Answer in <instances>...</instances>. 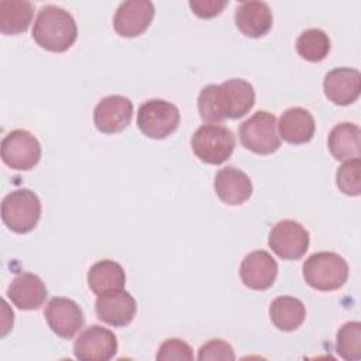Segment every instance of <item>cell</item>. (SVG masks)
Masks as SVG:
<instances>
[{
    "label": "cell",
    "instance_id": "obj_1",
    "mask_svg": "<svg viewBox=\"0 0 361 361\" xmlns=\"http://www.w3.org/2000/svg\"><path fill=\"white\" fill-rule=\"evenodd\" d=\"M254 103L252 85L240 78L220 85H207L197 96L200 118L209 124H219L226 118H241L254 107Z\"/></svg>",
    "mask_w": 361,
    "mask_h": 361
},
{
    "label": "cell",
    "instance_id": "obj_2",
    "mask_svg": "<svg viewBox=\"0 0 361 361\" xmlns=\"http://www.w3.org/2000/svg\"><path fill=\"white\" fill-rule=\"evenodd\" d=\"M32 38L49 52H65L78 38V25L69 11L59 6L47 4L37 14Z\"/></svg>",
    "mask_w": 361,
    "mask_h": 361
},
{
    "label": "cell",
    "instance_id": "obj_3",
    "mask_svg": "<svg viewBox=\"0 0 361 361\" xmlns=\"http://www.w3.org/2000/svg\"><path fill=\"white\" fill-rule=\"evenodd\" d=\"M303 278L306 283L322 292L341 288L348 278V265L345 259L330 251L312 254L303 264Z\"/></svg>",
    "mask_w": 361,
    "mask_h": 361
},
{
    "label": "cell",
    "instance_id": "obj_4",
    "mask_svg": "<svg viewBox=\"0 0 361 361\" xmlns=\"http://www.w3.org/2000/svg\"><path fill=\"white\" fill-rule=\"evenodd\" d=\"M41 217V202L31 189H16L1 202V220L8 230L25 234L35 228Z\"/></svg>",
    "mask_w": 361,
    "mask_h": 361
},
{
    "label": "cell",
    "instance_id": "obj_5",
    "mask_svg": "<svg viewBox=\"0 0 361 361\" xmlns=\"http://www.w3.org/2000/svg\"><path fill=\"white\" fill-rule=\"evenodd\" d=\"M195 155L204 164L220 165L226 162L235 147V138L230 128L219 124L200 126L190 141Z\"/></svg>",
    "mask_w": 361,
    "mask_h": 361
},
{
    "label": "cell",
    "instance_id": "obj_6",
    "mask_svg": "<svg viewBox=\"0 0 361 361\" xmlns=\"http://www.w3.org/2000/svg\"><path fill=\"white\" fill-rule=\"evenodd\" d=\"M180 123L179 109L164 99L144 102L137 111L140 131L152 140H164L173 134Z\"/></svg>",
    "mask_w": 361,
    "mask_h": 361
},
{
    "label": "cell",
    "instance_id": "obj_7",
    "mask_svg": "<svg viewBox=\"0 0 361 361\" xmlns=\"http://www.w3.org/2000/svg\"><path fill=\"white\" fill-rule=\"evenodd\" d=\"M238 135L243 147L259 155L274 154L281 147V138L276 131V117L265 110L255 111L250 118L241 123Z\"/></svg>",
    "mask_w": 361,
    "mask_h": 361
},
{
    "label": "cell",
    "instance_id": "obj_8",
    "mask_svg": "<svg viewBox=\"0 0 361 361\" xmlns=\"http://www.w3.org/2000/svg\"><path fill=\"white\" fill-rule=\"evenodd\" d=\"M1 159L16 171H30L41 159V144L27 130H13L1 140Z\"/></svg>",
    "mask_w": 361,
    "mask_h": 361
},
{
    "label": "cell",
    "instance_id": "obj_9",
    "mask_svg": "<svg viewBox=\"0 0 361 361\" xmlns=\"http://www.w3.org/2000/svg\"><path fill=\"white\" fill-rule=\"evenodd\" d=\"M309 231L295 220H281L269 231L268 245L282 259H299L309 248Z\"/></svg>",
    "mask_w": 361,
    "mask_h": 361
},
{
    "label": "cell",
    "instance_id": "obj_10",
    "mask_svg": "<svg viewBox=\"0 0 361 361\" xmlns=\"http://www.w3.org/2000/svg\"><path fill=\"white\" fill-rule=\"evenodd\" d=\"M44 316L49 329L65 340L73 338L85 324L82 307L75 300L63 296L52 298L44 310Z\"/></svg>",
    "mask_w": 361,
    "mask_h": 361
},
{
    "label": "cell",
    "instance_id": "obj_11",
    "mask_svg": "<svg viewBox=\"0 0 361 361\" xmlns=\"http://www.w3.org/2000/svg\"><path fill=\"white\" fill-rule=\"evenodd\" d=\"M117 348L116 334L97 324L83 330L73 343V354L82 361H109L116 355Z\"/></svg>",
    "mask_w": 361,
    "mask_h": 361
},
{
    "label": "cell",
    "instance_id": "obj_12",
    "mask_svg": "<svg viewBox=\"0 0 361 361\" xmlns=\"http://www.w3.org/2000/svg\"><path fill=\"white\" fill-rule=\"evenodd\" d=\"M134 113L133 103L121 94L103 97L94 107L93 123L103 134H116L123 131L131 123Z\"/></svg>",
    "mask_w": 361,
    "mask_h": 361
},
{
    "label": "cell",
    "instance_id": "obj_13",
    "mask_svg": "<svg viewBox=\"0 0 361 361\" xmlns=\"http://www.w3.org/2000/svg\"><path fill=\"white\" fill-rule=\"evenodd\" d=\"M155 16V7L149 0H128L118 6L113 27L120 37L134 38L148 30Z\"/></svg>",
    "mask_w": 361,
    "mask_h": 361
},
{
    "label": "cell",
    "instance_id": "obj_14",
    "mask_svg": "<svg viewBox=\"0 0 361 361\" xmlns=\"http://www.w3.org/2000/svg\"><path fill=\"white\" fill-rule=\"evenodd\" d=\"M94 310L97 319L103 323L113 327H126L137 313V302L126 289H118L99 295Z\"/></svg>",
    "mask_w": 361,
    "mask_h": 361
},
{
    "label": "cell",
    "instance_id": "obj_15",
    "mask_svg": "<svg viewBox=\"0 0 361 361\" xmlns=\"http://www.w3.org/2000/svg\"><path fill=\"white\" fill-rule=\"evenodd\" d=\"M324 96L337 106H348L360 97L361 73L354 68H334L323 79Z\"/></svg>",
    "mask_w": 361,
    "mask_h": 361
},
{
    "label": "cell",
    "instance_id": "obj_16",
    "mask_svg": "<svg viewBox=\"0 0 361 361\" xmlns=\"http://www.w3.org/2000/svg\"><path fill=\"white\" fill-rule=\"evenodd\" d=\"M278 275V264L274 257L257 250L244 257L240 265V278L243 283L252 290H265L271 288Z\"/></svg>",
    "mask_w": 361,
    "mask_h": 361
},
{
    "label": "cell",
    "instance_id": "obj_17",
    "mask_svg": "<svg viewBox=\"0 0 361 361\" xmlns=\"http://www.w3.org/2000/svg\"><path fill=\"white\" fill-rule=\"evenodd\" d=\"M7 296L20 310H37L44 305L48 296V289L38 275L23 272L14 276L10 282Z\"/></svg>",
    "mask_w": 361,
    "mask_h": 361
},
{
    "label": "cell",
    "instance_id": "obj_18",
    "mask_svg": "<svg viewBox=\"0 0 361 361\" xmlns=\"http://www.w3.org/2000/svg\"><path fill=\"white\" fill-rule=\"evenodd\" d=\"M214 190L219 199L228 206H238L252 195V183L245 172L235 166L219 169L214 176Z\"/></svg>",
    "mask_w": 361,
    "mask_h": 361
},
{
    "label": "cell",
    "instance_id": "obj_19",
    "mask_svg": "<svg viewBox=\"0 0 361 361\" xmlns=\"http://www.w3.org/2000/svg\"><path fill=\"white\" fill-rule=\"evenodd\" d=\"M272 11L264 1H243L235 10L237 28L250 38L264 37L272 28Z\"/></svg>",
    "mask_w": 361,
    "mask_h": 361
},
{
    "label": "cell",
    "instance_id": "obj_20",
    "mask_svg": "<svg viewBox=\"0 0 361 361\" xmlns=\"http://www.w3.org/2000/svg\"><path fill=\"white\" fill-rule=\"evenodd\" d=\"M276 126L279 137L292 145L309 142L316 130L313 116L303 107H290L285 110Z\"/></svg>",
    "mask_w": 361,
    "mask_h": 361
},
{
    "label": "cell",
    "instance_id": "obj_21",
    "mask_svg": "<svg viewBox=\"0 0 361 361\" xmlns=\"http://www.w3.org/2000/svg\"><path fill=\"white\" fill-rule=\"evenodd\" d=\"M361 130L354 123L336 124L327 138L330 154L337 161H350L360 158Z\"/></svg>",
    "mask_w": 361,
    "mask_h": 361
},
{
    "label": "cell",
    "instance_id": "obj_22",
    "mask_svg": "<svg viewBox=\"0 0 361 361\" xmlns=\"http://www.w3.org/2000/svg\"><path fill=\"white\" fill-rule=\"evenodd\" d=\"M87 285L96 296L106 292L124 289L126 286L124 268L113 259L97 261L87 271Z\"/></svg>",
    "mask_w": 361,
    "mask_h": 361
},
{
    "label": "cell",
    "instance_id": "obj_23",
    "mask_svg": "<svg viewBox=\"0 0 361 361\" xmlns=\"http://www.w3.org/2000/svg\"><path fill=\"white\" fill-rule=\"evenodd\" d=\"M34 17V4L27 0L0 1V32L17 35L30 27Z\"/></svg>",
    "mask_w": 361,
    "mask_h": 361
},
{
    "label": "cell",
    "instance_id": "obj_24",
    "mask_svg": "<svg viewBox=\"0 0 361 361\" xmlns=\"http://www.w3.org/2000/svg\"><path fill=\"white\" fill-rule=\"evenodd\" d=\"M269 317L278 330L293 331L305 322L306 309L298 298L278 296L269 306Z\"/></svg>",
    "mask_w": 361,
    "mask_h": 361
},
{
    "label": "cell",
    "instance_id": "obj_25",
    "mask_svg": "<svg viewBox=\"0 0 361 361\" xmlns=\"http://www.w3.org/2000/svg\"><path fill=\"white\" fill-rule=\"evenodd\" d=\"M296 52L309 62H320L330 52V38L319 28L305 30L296 39Z\"/></svg>",
    "mask_w": 361,
    "mask_h": 361
},
{
    "label": "cell",
    "instance_id": "obj_26",
    "mask_svg": "<svg viewBox=\"0 0 361 361\" xmlns=\"http://www.w3.org/2000/svg\"><path fill=\"white\" fill-rule=\"evenodd\" d=\"M336 350L338 355L347 361H358L361 358V323L347 322L337 331Z\"/></svg>",
    "mask_w": 361,
    "mask_h": 361
},
{
    "label": "cell",
    "instance_id": "obj_27",
    "mask_svg": "<svg viewBox=\"0 0 361 361\" xmlns=\"http://www.w3.org/2000/svg\"><path fill=\"white\" fill-rule=\"evenodd\" d=\"M360 169V158L344 161V164L336 172V185L340 189V192L348 196H358L361 193Z\"/></svg>",
    "mask_w": 361,
    "mask_h": 361
},
{
    "label": "cell",
    "instance_id": "obj_28",
    "mask_svg": "<svg viewBox=\"0 0 361 361\" xmlns=\"http://www.w3.org/2000/svg\"><path fill=\"white\" fill-rule=\"evenodd\" d=\"M157 360L159 361H171V360H185V361H190L193 360V351L192 347L180 340V338H169L165 340L158 353H157Z\"/></svg>",
    "mask_w": 361,
    "mask_h": 361
},
{
    "label": "cell",
    "instance_id": "obj_29",
    "mask_svg": "<svg viewBox=\"0 0 361 361\" xmlns=\"http://www.w3.org/2000/svg\"><path fill=\"white\" fill-rule=\"evenodd\" d=\"M235 358L233 347L224 341V340H210L200 345L197 353V360L206 361V360H221V361H233Z\"/></svg>",
    "mask_w": 361,
    "mask_h": 361
},
{
    "label": "cell",
    "instance_id": "obj_30",
    "mask_svg": "<svg viewBox=\"0 0 361 361\" xmlns=\"http://www.w3.org/2000/svg\"><path fill=\"white\" fill-rule=\"evenodd\" d=\"M227 0H190L189 7L200 18H213L219 16L224 7H227Z\"/></svg>",
    "mask_w": 361,
    "mask_h": 361
}]
</instances>
